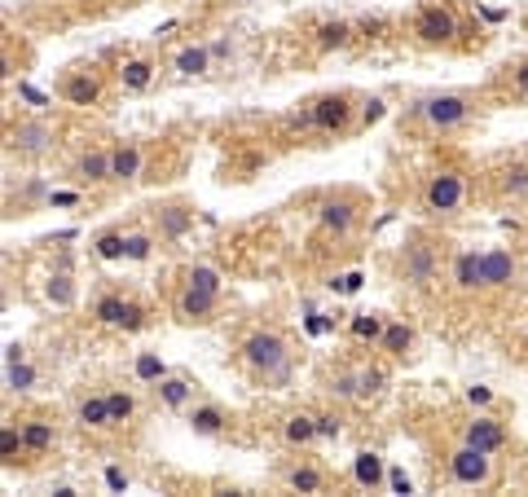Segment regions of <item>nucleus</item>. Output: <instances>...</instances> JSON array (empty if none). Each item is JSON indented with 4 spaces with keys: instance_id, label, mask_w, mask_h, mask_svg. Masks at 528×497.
I'll return each instance as SVG.
<instances>
[{
    "instance_id": "30",
    "label": "nucleus",
    "mask_w": 528,
    "mask_h": 497,
    "mask_svg": "<svg viewBox=\"0 0 528 497\" xmlns=\"http://www.w3.org/2000/svg\"><path fill=\"white\" fill-rule=\"evenodd\" d=\"M216 66V53H212V44H185L181 53H176V62H172V71L176 75H185V80H198V75H207Z\"/></svg>"
},
{
    "instance_id": "36",
    "label": "nucleus",
    "mask_w": 528,
    "mask_h": 497,
    "mask_svg": "<svg viewBox=\"0 0 528 497\" xmlns=\"http://www.w3.org/2000/svg\"><path fill=\"white\" fill-rule=\"evenodd\" d=\"M5 383H9V392H31L36 388V366H31L27 357L5 361Z\"/></svg>"
},
{
    "instance_id": "15",
    "label": "nucleus",
    "mask_w": 528,
    "mask_h": 497,
    "mask_svg": "<svg viewBox=\"0 0 528 497\" xmlns=\"http://www.w3.org/2000/svg\"><path fill=\"white\" fill-rule=\"evenodd\" d=\"M449 291L454 295H480L484 291V251L462 247L449 260Z\"/></svg>"
},
{
    "instance_id": "1",
    "label": "nucleus",
    "mask_w": 528,
    "mask_h": 497,
    "mask_svg": "<svg viewBox=\"0 0 528 497\" xmlns=\"http://www.w3.org/2000/svg\"><path fill=\"white\" fill-rule=\"evenodd\" d=\"M476 97L471 93H454V88H445V93H423L414 97L410 106H405V119H410L414 128H423L427 137H449V132H462L476 119Z\"/></svg>"
},
{
    "instance_id": "39",
    "label": "nucleus",
    "mask_w": 528,
    "mask_h": 497,
    "mask_svg": "<svg viewBox=\"0 0 528 497\" xmlns=\"http://www.w3.org/2000/svg\"><path fill=\"white\" fill-rule=\"evenodd\" d=\"M18 454H27V445H22V427L5 423V427H0V462H5V467H14Z\"/></svg>"
},
{
    "instance_id": "21",
    "label": "nucleus",
    "mask_w": 528,
    "mask_h": 497,
    "mask_svg": "<svg viewBox=\"0 0 528 497\" xmlns=\"http://www.w3.org/2000/svg\"><path fill=\"white\" fill-rule=\"evenodd\" d=\"M190 229H194V207L181 203V198H172V203H163L154 212V234H159V242H181Z\"/></svg>"
},
{
    "instance_id": "29",
    "label": "nucleus",
    "mask_w": 528,
    "mask_h": 497,
    "mask_svg": "<svg viewBox=\"0 0 528 497\" xmlns=\"http://www.w3.org/2000/svg\"><path fill=\"white\" fill-rule=\"evenodd\" d=\"M44 300H49L53 308H75V300H80V286H75V278H71V260H62L58 269L44 278Z\"/></svg>"
},
{
    "instance_id": "8",
    "label": "nucleus",
    "mask_w": 528,
    "mask_h": 497,
    "mask_svg": "<svg viewBox=\"0 0 528 497\" xmlns=\"http://www.w3.org/2000/svg\"><path fill=\"white\" fill-rule=\"evenodd\" d=\"M220 286H203V282H190L181 278V286H176V300H172V317L181 326H203L212 322V317L220 313Z\"/></svg>"
},
{
    "instance_id": "26",
    "label": "nucleus",
    "mask_w": 528,
    "mask_h": 497,
    "mask_svg": "<svg viewBox=\"0 0 528 497\" xmlns=\"http://www.w3.org/2000/svg\"><path fill=\"white\" fill-rule=\"evenodd\" d=\"M352 484L366 493H383L388 489V462L383 454H374V449H361L357 458H352Z\"/></svg>"
},
{
    "instance_id": "16",
    "label": "nucleus",
    "mask_w": 528,
    "mask_h": 497,
    "mask_svg": "<svg viewBox=\"0 0 528 497\" xmlns=\"http://www.w3.org/2000/svg\"><path fill=\"white\" fill-rule=\"evenodd\" d=\"M154 405H163L168 414H185L190 405L198 401V379H190V374H163L159 383H154Z\"/></svg>"
},
{
    "instance_id": "31",
    "label": "nucleus",
    "mask_w": 528,
    "mask_h": 497,
    "mask_svg": "<svg viewBox=\"0 0 528 497\" xmlns=\"http://www.w3.org/2000/svg\"><path fill=\"white\" fill-rule=\"evenodd\" d=\"M493 190L498 198H528V163H502L493 172Z\"/></svg>"
},
{
    "instance_id": "17",
    "label": "nucleus",
    "mask_w": 528,
    "mask_h": 497,
    "mask_svg": "<svg viewBox=\"0 0 528 497\" xmlns=\"http://www.w3.org/2000/svg\"><path fill=\"white\" fill-rule=\"evenodd\" d=\"M185 427H190L198 440H220L229 432V414L220 401H203V396H198L190 410H185Z\"/></svg>"
},
{
    "instance_id": "25",
    "label": "nucleus",
    "mask_w": 528,
    "mask_h": 497,
    "mask_svg": "<svg viewBox=\"0 0 528 497\" xmlns=\"http://www.w3.org/2000/svg\"><path fill=\"white\" fill-rule=\"evenodd\" d=\"M357 44V27L348 18H322L313 27V49L317 53H344Z\"/></svg>"
},
{
    "instance_id": "20",
    "label": "nucleus",
    "mask_w": 528,
    "mask_h": 497,
    "mask_svg": "<svg viewBox=\"0 0 528 497\" xmlns=\"http://www.w3.org/2000/svg\"><path fill=\"white\" fill-rule=\"evenodd\" d=\"M278 436H282V445L286 449H295V454H304V449H313L317 440H322V432H317V414H308V410H291L278 423Z\"/></svg>"
},
{
    "instance_id": "18",
    "label": "nucleus",
    "mask_w": 528,
    "mask_h": 497,
    "mask_svg": "<svg viewBox=\"0 0 528 497\" xmlns=\"http://www.w3.org/2000/svg\"><path fill=\"white\" fill-rule=\"evenodd\" d=\"M75 427L80 432H115V418H110V401H106V392H80L75 396Z\"/></svg>"
},
{
    "instance_id": "38",
    "label": "nucleus",
    "mask_w": 528,
    "mask_h": 497,
    "mask_svg": "<svg viewBox=\"0 0 528 497\" xmlns=\"http://www.w3.org/2000/svg\"><path fill=\"white\" fill-rule=\"evenodd\" d=\"M93 256H97V260H106V264L124 260V229H106V234H97Z\"/></svg>"
},
{
    "instance_id": "45",
    "label": "nucleus",
    "mask_w": 528,
    "mask_h": 497,
    "mask_svg": "<svg viewBox=\"0 0 528 497\" xmlns=\"http://www.w3.org/2000/svg\"><path fill=\"white\" fill-rule=\"evenodd\" d=\"M524 348H528V330H524Z\"/></svg>"
},
{
    "instance_id": "43",
    "label": "nucleus",
    "mask_w": 528,
    "mask_h": 497,
    "mask_svg": "<svg viewBox=\"0 0 528 497\" xmlns=\"http://www.w3.org/2000/svg\"><path fill=\"white\" fill-rule=\"evenodd\" d=\"M388 489H392V493H414V484H410V476H405V471L388 467Z\"/></svg>"
},
{
    "instance_id": "27",
    "label": "nucleus",
    "mask_w": 528,
    "mask_h": 497,
    "mask_svg": "<svg viewBox=\"0 0 528 497\" xmlns=\"http://www.w3.org/2000/svg\"><path fill=\"white\" fill-rule=\"evenodd\" d=\"M414 344H418V330L405 322V317H388V330H383V339L374 348L379 352H388L392 361H405L414 352Z\"/></svg>"
},
{
    "instance_id": "7",
    "label": "nucleus",
    "mask_w": 528,
    "mask_h": 497,
    "mask_svg": "<svg viewBox=\"0 0 528 497\" xmlns=\"http://www.w3.org/2000/svg\"><path fill=\"white\" fill-rule=\"evenodd\" d=\"M313 216H317V229H322L326 238L348 242L352 234H357V225H361V203H357V198H352L348 190H335V194H322V198H317Z\"/></svg>"
},
{
    "instance_id": "40",
    "label": "nucleus",
    "mask_w": 528,
    "mask_h": 497,
    "mask_svg": "<svg viewBox=\"0 0 528 497\" xmlns=\"http://www.w3.org/2000/svg\"><path fill=\"white\" fill-rule=\"evenodd\" d=\"M361 370V401H379L388 388V370L383 366H357Z\"/></svg>"
},
{
    "instance_id": "12",
    "label": "nucleus",
    "mask_w": 528,
    "mask_h": 497,
    "mask_svg": "<svg viewBox=\"0 0 528 497\" xmlns=\"http://www.w3.org/2000/svg\"><path fill=\"white\" fill-rule=\"evenodd\" d=\"M458 440H462V445H476V449H484V454L498 458L502 449L511 445V432H506V423H502L498 414L480 410V414H471L467 423L458 427Z\"/></svg>"
},
{
    "instance_id": "35",
    "label": "nucleus",
    "mask_w": 528,
    "mask_h": 497,
    "mask_svg": "<svg viewBox=\"0 0 528 497\" xmlns=\"http://www.w3.org/2000/svg\"><path fill=\"white\" fill-rule=\"evenodd\" d=\"M154 247H159V234H146V229H132V234H124V260L128 264H146L154 256Z\"/></svg>"
},
{
    "instance_id": "10",
    "label": "nucleus",
    "mask_w": 528,
    "mask_h": 497,
    "mask_svg": "<svg viewBox=\"0 0 528 497\" xmlns=\"http://www.w3.org/2000/svg\"><path fill=\"white\" fill-rule=\"evenodd\" d=\"M445 476L454 484H462V489H489L493 484V454L458 440V449L445 458Z\"/></svg>"
},
{
    "instance_id": "6",
    "label": "nucleus",
    "mask_w": 528,
    "mask_h": 497,
    "mask_svg": "<svg viewBox=\"0 0 528 497\" xmlns=\"http://www.w3.org/2000/svg\"><path fill=\"white\" fill-rule=\"evenodd\" d=\"M88 317L102 330H115V335H137V330L150 326L146 304H137L128 291H97L93 304H88Z\"/></svg>"
},
{
    "instance_id": "32",
    "label": "nucleus",
    "mask_w": 528,
    "mask_h": 497,
    "mask_svg": "<svg viewBox=\"0 0 528 497\" xmlns=\"http://www.w3.org/2000/svg\"><path fill=\"white\" fill-rule=\"evenodd\" d=\"M326 392L335 396L339 405H352V401H361V370H335L326 379Z\"/></svg>"
},
{
    "instance_id": "11",
    "label": "nucleus",
    "mask_w": 528,
    "mask_h": 497,
    "mask_svg": "<svg viewBox=\"0 0 528 497\" xmlns=\"http://www.w3.org/2000/svg\"><path fill=\"white\" fill-rule=\"evenodd\" d=\"M58 97L66 106H97L106 97V71L102 66H75V71L62 75Z\"/></svg>"
},
{
    "instance_id": "44",
    "label": "nucleus",
    "mask_w": 528,
    "mask_h": 497,
    "mask_svg": "<svg viewBox=\"0 0 528 497\" xmlns=\"http://www.w3.org/2000/svg\"><path fill=\"white\" fill-rule=\"evenodd\" d=\"M511 84H515V93H520L524 102H528V58H524V62L511 71Z\"/></svg>"
},
{
    "instance_id": "37",
    "label": "nucleus",
    "mask_w": 528,
    "mask_h": 497,
    "mask_svg": "<svg viewBox=\"0 0 528 497\" xmlns=\"http://www.w3.org/2000/svg\"><path fill=\"white\" fill-rule=\"evenodd\" d=\"M132 374H137V383H146V388H154V383L168 374V366L159 361V352H137V361H132Z\"/></svg>"
},
{
    "instance_id": "34",
    "label": "nucleus",
    "mask_w": 528,
    "mask_h": 497,
    "mask_svg": "<svg viewBox=\"0 0 528 497\" xmlns=\"http://www.w3.org/2000/svg\"><path fill=\"white\" fill-rule=\"evenodd\" d=\"M348 330H352V339H361V344H379L383 330H388V317L383 313H357L348 322Z\"/></svg>"
},
{
    "instance_id": "19",
    "label": "nucleus",
    "mask_w": 528,
    "mask_h": 497,
    "mask_svg": "<svg viewBox=\"0 0 528 497\" xmlns=\"http://www.w3.org/2000/svg\"><path fill=\"white\" fill-rule=\"evenodd\" d=\"M520 282V256L506 247L484 251V291H511Z\"/></svg>"
},
{
    "instance_id": "42",
    "label": "nucleus",
    "mask_w": 528,
    "mask_h": 497,
    "mask_svg": "<svg viewBox=\"0 0 528 497\" xmlns=\"http://www.w3.org/2000/svg\"><path fill=\"white\" fill-rule=\"evenodd\" d=\"M317 432H322V440H339L344 436V427H339V414H317Z\"/></svg>"
},
{
    "instance_id": "33",
    "label": "nucleus",
    "mask_w": 528,
    "mask_h": 497,
    "mask_svg": "<svg viewBox=\"0 0 528 497\" xmlns=\"http://www.w3.org/2000/svg\"><path fill=\"white\" fill-rule=\"evenodd\" d=\"M106 401H110V418H115V427L137 423V392H132V388H106Z\"/></svg>"
},
{
    "instance_id": "24",
    "label": "nucleus",
    "mask_w": 528,
    "mask_h": 497,
    "mask_svg": "<svg viewBox=\"0 0 528 497\" xmlns=\"http://www.w3.org/2000/svg\"><path fill=\"white\" fill-rule=\"evenodd\" d=\"M282 484L291 493H326L330 476L317 467L313 458H295V462H286V467H282Z\"/></svg>"
},
{
    "instance_id": "9",
    "label": "nucleus",
    "mask_w": 528,
    "mask_h": 497,
    "mask_svg": "<svg viewBox=\"0 0 528 497\" xmlns=\"http://www.w3.org/2000/svg\"><path fill=\"white\" fill-rule=\"evenodd\" d=\"M410 36H414V44H423V49H449V44L462 36L458 14L449 5H423L410 22Z\"/></svg>"
},
{
    "instance_id": "5",
    "label": "nucleus",
    "mask_w": 528,
    "mask_h": 497,
    "mask_svg": "<svg viewBox=\"0 0 528 497\" xmlns=\"http://www.w3.org/2000/svg\"><path fill=\"white\" fill-rule=\"evenodd\" d=\"M418 198H423V207L432 216H458L471 203V176L462 168H436L432 176H423Z\"/></svg>"
},
{
    "instance_id": "28",
    "label": "nucleus",
    "mask_w": 528,
    "mask_h": 497,
    "mask_svg": "<svg viewBox=\"0 0 528 497\" xmlns=\"http://www.w3.org/2000/svg\"><path fill=\"white\" fill-rule=\"evenodd\" d=\"M154 75H159V66H154V58H124L119 62V71H115V80H119V88H124V93H146V88L154 84Z\"/></svg>"
},
{
    "instance_id": "13",
    "label": "nucleus",
    "mask_w": 528,
    "mask_h": 497,
    "mask_svg": "<svg viewBox=\"0 0 528 497\" xmlns=\"http://www.w3.org/2000/svg\"><path fill=\"white\" fill-rule=\"evenodd\" d=\"M53 146H58V128L49 119H18L9 128V150H18L22 159H44L53 154Z\"/></svg>"
},
{
    "instance_id": "2",
    "label": "nucleus",
    "mask_w": 528,
    "mask_h": 497,
    "mask_svg": "<svg viewBox=\"0 0 528 497\" xmlns=\"http://www.w3.org/2000/svg\"><path fill=\"white\" fill-rule=\"evenodd\" d=\"M238 361L260 383H286L291 379V339L273 326H260L238 344Z\"/></svg>"
},
{
    "instance_id": "4",
    "label": "nucleus",
    "mask_w": 528,
    "mask_h": 497,
    "mask_svg": "<svg viewBox=\"0 0 528 497\" xmlns=\"http://www.w3.org/2000/svg\"><path fill=\"white\" fill-rule=\"evenodd\" d=\"M396 282L414 295H432L440 286V256L423 234H410L396 251Z\"/></svg>"
},
{
    "instance_id": "22",
    "label": "nucleus",
    "mask_w": 528,
    "mask_h": 497,
    "mask_svg": "<svg viewBox=\"0 0 528 497\" xmlns=\"http://www.w3.org/2000/svg\"><path fill=\"white\" fill-rule=\"evenodd\" d=\"M71 176L80 185H110V146H84L71 159Z\"/></svg>"
},
{
    "instance_id": "14",
    "label": "nucleus",
    "mask_w": 528,
    "mask_h": 497,
    "mask_svg": "<svg viewBox=\"0 0 528 497\" xmlns=\"http://www.w3.org/2000/svg\"><path fill=\"white\" fill-rule=\"evenodd\" d=\"M150 168V154L141 141H115L110 146V185H137Z\"/></svg>"
},
{
    "instance_id": "23",
    "label": "nucleus",
    "mask_w": 528,
    "mask_h": 497,
    "mask_svg": "<svg viewBox=\"0 0 528 497\" xmlns=\"http://www.w3.org/2000/svg\"><path fill=\"white\" fill-rule=\"evenodd\" d=\"M22 445H27V458H44L58 449V423H53L49 414H31L22 418Z\"/></svg>"
},
{
    "instance_id": "3",
    "label": "nucleus",
    "mask_w": 528,
    "mask_h": 497,
    "mask_svg": "<svg viewBox=\"0 0 528 497\" xmlns=\"http://www.w3.org/2000/svg\"><path fill=\"white\" fill-rule=\"evenodd\" d=\"M295 124L317 132V137H348L357 132V97L352 93H322L295 115Z\"/></svg>"
},
{
    "instance_id": "41",
    "label": "nucleus",
    "mask_w": 528,
    "mask_h": 497,
    "mask_svg": "<svg viewBox=\"0 0 528 497\" xmlns=\"http://www.w3.org/2000/svg\"><path fill=\"white\" fill-rule=\"evenodd\" d=\"M462 401H467L471 410H489V405H493V388H484V383H471V388L462 392Z\"/></svg>"
}]
</instances>
